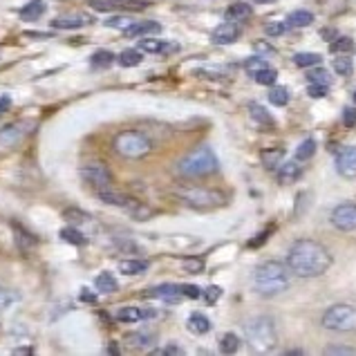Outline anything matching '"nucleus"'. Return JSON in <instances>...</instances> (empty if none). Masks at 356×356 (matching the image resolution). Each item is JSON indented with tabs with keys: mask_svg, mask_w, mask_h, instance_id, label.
<instances>
[{
	"mask_svg": "<svg viewBox=\"0 0 356 356\" xmlns=\"http://www.w3.org/2000/svg\"><path fill=\"white\" fill-rule=\"evenodd\" d=\"M287 267L300 278H318L332 267V256L323 244L314 240H298L287 253Z\"/></svg>",
	"mask_w": 356,
	"mask_h": 356,
	"instance_id": "1",
	"label": "nucleus"
},
{
	"mask_svg": "<svg viewBox=\"0 0 356 356\" xmlns=\"http://www.w3.org/2000/svg\"><path fill=\"white\" fill-rule=\"evenodd\" d=\"M289 267L282 264L278 260H269V262H262L260 267L253 273V289L256 293L264 298H271V296H278L284 289L289 287Z\"/></svg>",
	"mask_w": 356,
	"mask_h": 356,
	"instance_id": "2",
	"label": "nucleus"
},
{
	"mask_svg": "<svg viewBox=\"0 0 356 356\" xmlns=\"http://www.w3.org/2000/svg\"><path fill=\"white\" fill-rule=\"evenodd\" d=\"M218 157L211 146H197L177 161L179 175L184 177H204L218 170Z\"/></svg>",
	"mask_w": 356,
	"mask_h": 356,
	"instance_id": "3",
	"label": "nucleus"
},
{
	"mask_svg": "<svg viewBox=\"0 0 356 356\" xmlns=\"http://www.w3.org/2000/svg\"><path fill=\"white\" fill-rule=\"evenodd\" d=\"M244 339H247L249 348L253 352H269L276 348V343H278L276 325H273L269 316L251 318L244 325Z\"/></svg>",
	"mask_w": 356,
	"mask_h": 356,
	"instance_id": "4",
	"label": "nucleus"
},
{
	"mask_svg": "<svg viewBox=\"0 0 356 356\" xmlns=\"http://www.w3.org/2000/svg\"><path fill=\"white\" fill-rule=\"evenodd\" d=\"M113 148L126 159H141L152 150L150 139L139 130H124L113 141Z\"/></svg>",
	"mask_w": 356,
	"mask_h": 356,
	"instance_id": "5",
	"label": "nucleus"
},
{
	"mask_svg": "<svg viewBox=\"0 0 356 356\" xmlns=\"http://www.w3.org/2000/svg\"><path fill=\"white\" fill-rule=\"evenodd\" d=\"M323 327L332 332H356V307L334 305L323 314Z\"/></svg>",
	"mask_w": 356,
	"mask_h": 356,
	"instance_id": "6",
	"label": "nucleus"
},
{
	"mask_svg": "<svg viewBox=\"0 0 356 356\" xmlns=\"http://www.w3.org/2000/svg\"><path fill=\"white\" fill-rule=\"evenodd\" d=\"M177 197L184 202L186 207L191 209H216L222 204V195L218 191H211V188H200V186H184L177 191Z\"/></svg>",
	"mask_w": 356,
	"mask_h": 356,
	"instance_id": "7",
	"label": "nucleus"
},
{
	"mask_svg": "<svg viewBox=\"0 0 356 356\" xmlns=\"http://www.w3.org/2000/svg\"><path fill=\"white\" fill-rule=\"evenodd\" d=\"M81 177H83L90 186H95V191L113 186V172L108 170L106 164H101V161H88V164L81 168Z\"/></svg>",
	"mask_w": 356,
	"mask_h": 356,
	"instance_id": "8",
	"label": "nucleus"
},
{
	"mask_svg": "<svg viewBox=\"0 0 356 356\" xmlns=\"http://www.w3.org/2000/svg\"><path fill=\"white\" fill-rule=\"evenodd\" d=\"M332 225L339 231H356V204H341L334 209Z\"/></svg>",
	"mask_w": 356,
	"mask_h": 356,
	"instance_id": "9",
	"label": "nucleus"
},
{
	"mask_svg": "<svg viewBox=\"0 0 356 356\" xmlns=\"http://www.w3.org/2000/svg\"><path fill=\"white\" fill-rule=\"evenodd\" d=\"M88 5L97 9V12H117V9H126V12L135 9V12H139V9L146 7L139 0H88Z\"/></svg>",
	"mask_w": 356,
	"mask_h": 356,
	"instance_id": "10",
	"label": "nucleus"
},
{
	"mask_svg": "<svg viewBox=\"0 0 356 356\" xmlns=\"http://www.w3.org/2000/svg\"><path fill=\"white\" fill-rule=\"evenodd\" d=\"M337 170L343 177H356V146H345L337 155Z\"/></svg>",
	"mask_w": 356,
	"mask_h": 356,
	"instance_id": "11",
	"label": "nucleus"
},
{
	"mask_svg": "<svg viewBox=\"0 0 356 356\" xmlns=\"http://www.w3.org/2000/svg\"><path fill=\"white\" fill-rule=\"evenodd\" d=\"M240 27H238V23H222V25H218L216 29H213V34H211V38H213V43L216 45H231V43H236V40L240 38Z\"/></svg>",
	"mask_w": 356,
	"mask_h": 356,
	"instance_id": "12",
	"label": "nucleus"
},
{
	"mask_svg": "<svg viewBox=\"0 0 356 356\" xmlns=\"http://www.w3.org/2000/svg\"><path fill=\"white\" fill-rule=\"evenodd\" d=\"M92 23V18L88 14H81V12H72V14H63L52 20V27L54 29H79V27H86Z\"/></svg>",
	"mask_w": 356,
	"mask_h": 356,
	"instance_id": "13",
	"label": "nucleus"
},
{
	"mask_svg": "<svg viewBox=\"0 0 356 356\" xmlns=\"http://www.w3.org/2000/svg\"><path fill=\"white\" fill-rule=\"evenodd\" d=\"M146 298H159L164 302H179L181 300V291H179V284H172V282H166V284H159V287H152L150 291L144 293Z\"/></svg>",
	"mask_w": 356,
	"mask_h": 356,
	"instance_id": "14",
	"label": "nucleus"
},
{
	"mask_svg": "<svg viewBox=\"0 0 356 356\" xmlns=\"http://www.w3.org/2000/svg\"><path fill=\"white\" fill-rule=\"evenodd\" d=\"M97 197L104 202V204H110V207H119V209H130L132 207V197H128V195H124V193H117V191H113V186L110 188H97Z\"/></svg>",
	"mask_w": 356,
	"mask_h": 356,
	"instance_id": "15",
	"label": "nucleus"
},
{
	"mask_svg": "<svg viewBox=\"0 0 356 356\" xmlns=\"http://www.w3.org/2000/svg\"><path fill=\"white\" fill-rule=\"evenodd\" d=\"M179 45L175 43H164V40H157V38H141L139 40V52H146V54H172L177 52Z\"/></svg>",
	"mask_w": 356,
	"mask_h": 356,
	"instance_id": "16",
	"label": "nucleus"
},
{
	"mask_svg": "<svg viewBox=\"0 0 356 356\" xmlns=\"http://www.w3.org/2000/svg\"><path fill=\"white\" fill-rule=\"evenodd\" d=\"M276 175H278L280 184H293V181L300 179L302 166L298 164V161H282V164L276 168Z\"/></svg>",
	"mask_w": 356,
	"mask_h": 356,
	"instance_id": "17",
	"label": "nucleus"
},
{
	"mask_svg": "<svg viewBox=\"0 0 356 356\" xmlns=\"http://www.w3.org/2000/svg\"><path fill=\"white\" fill-rule=\"evenodd\" d=\"M27 135V130L23 124H9L5 126L3 130H0V144H5V146H14L18 144L20 139H23Z\"/></svg>",
	"mask_w": 356,
	"mask_h": 356,
	"instance_id": "18",
	"label": "nucleus"
},
{
	"mask_svg": "<svg viewBox=\"0 0 356 356\" xmlns=\"http://www.w3.org/2000/svg\"><path fill=\"white\" fill-rule=\"evenodd\" d=\"M251 14H253L251 5H249V3H242V0H238V3H233V5L227 7L225 18L229 20V23H240V20H247Z\"/></svg>",
	"mask_w": 356,
	"mask_h": 356,
	"instance_id": "19",
	"label": "nucleus"
},
{
	"mask_svg": "<svg viewBox=\"0 0 356 356\" xmlns=\"http://www.w3.org/2000/svg\"><path fill=\"white\" fill-rule=\"evenodd\" d=\"M161 32V25L155 23V20H148V23H135L132 27L126 29V36L128 38H139V36H150V34H159Z\"/></svg>",
	"mask_w": 356,
	"mask_h": 356,
	"instance_id": "20",
	"label": "nucleus"
},
{
	"mask_svg": "<svg viewBox=\"0 0 356 356\" xmlns=\"http://www.w3.org/2000/svg\"><path fill=\"white\" fill-rule=\"evenodd\" d=\"M249 115H251V119L256 121L258 126H262L264 130H271V128H276V119H273L267 110H264L262 106H258V104H251L249 106Z\"/></svg>",
	"mask_w": 356,
	"mask_h": 356,
	"instance_id": "21",
	"label": "nucleus"
},
{
	"mask_svg": "<svg viewBox=\"0 0 356 356\" xmlns=\"http://www.w3.org/2000/svg\"><path fill=\"white\" fill-rule=\"evenodd\" d=\"M260 161L267 170H276L284 161V150L282 148H267L260 152Z\"/></svg>",
	"mask_w": 356,
	"mask_h": 356,
	"instance_id": "22",
	"label": "nucleus"
},
{
	"mask_svg": "<svg viewBox=\"0 0 356 356\" xmlns=\"http://www.w3.org/2000/svg\"><path fill=\"white\" fill-rule=\"evenodd\" d=\"M128 343L135 345V348H152L157 343V332H148V330L132 332L128 334Z\"/></svg>",
	"mask_w": 356,
	"mask_h": 356,
	"instance_id": "23",
	"label": "nucleus"
},
{
	"mask_svg": "<svg viewBox=\"0 0 356 356\" xmlns=\"http://www.w3.org/2000/svg\"><path fill=\"white\" fill-rule=\"evenodd\" d=\"M47 12V5L43 0H32V3H27L23 9H20V18L27 20V23H32V20H38Z\"/></svg>",
	"mask_w": 356,
	"mask_h": 356,
	"instance_id": "24",
	"label": "nucleus"
},
{
	"mask_svg": "<svg viewBox=\"0 0 356 356\" xmlns=\"http://www.w3.org/2000/svg\"><path fill=\"white\" fill-rule=\"evenodd\" d=\"M119 271L126 273V276H141V273L148 271V262L146 260H137V258L121 260L119 262Z\"/></svg>",
	"mask_w": 356,
	"mask_h": 356,
	"instance_id": "25",
	"label": "nucleus"
},
{
	"mask_svg": "<svg viewBox=\"0 0 356 356\" xmlns=\"http://www.w3.org/2000/svg\"><path fill=\"white\" fill-rule=\"evenodd\" d=\"M95 287L101 293H115L119 289V282L110 271H101L99 276L95 278Z\"/></svg>",
	"mask_w": 356,
	"mask_h": 356,
	"instance_id": "26",
	"label": "nucleus"
},
{
	"mask_svg": "<svg viewBox=\"0 0 356 356\" xmlns=\"http://www.w3.org/2000/svg\"><path fill=\"white\" fill-rule=\"evenodd\" d=\"M186 325H188V332L197 334V337H202V334H209V332H211V321L204 316V314H200V312L191 314Z\"/></svg>",
	"mask_w": 356,
	"mask_h": 356,
	"instance_id": "27",
	"label": "nucleus"
},
{
	"mask_svg": "<svg viewBox=\"0 0 356 356\" xmlns=\"http://www.w3.org/2000/svg\"><path fill=\"white\" fill-rule=\"evenodd\" d=\"M314 23V14L307 9H296L287 16V25L289 27H309Z\"/></svg>",
	"mask_w": 356,
	"mask_h": 356,
	"instance_id": "28",
	"label": "nucleus"
},
{
	"mask_svg": "<svg viewBox=\"0 0 356 356\" xmlns=\"http://www.w3.org/2000/svg\"><path fill=\"white\" fill-rule=\"evenodd\" d=\"M141 318H148V312H141L139 307H121V309L117 312V321L128 323V325L139 323Z\"/></svg>",
	"mask_w": 356,
	"mask_h": 356,
	"instance_id": "29",
	"label": "nucleus"
},
{
	"mask_svg": "<svg viewBox=\"0 0 356 356\" xmlns=\"http://www.w3.org/2000/svg\"><path fill=\"white\" fill-rule=\"evenodd\" d=\"M141 60H144V56H141L139 49H124V52L117 56V63L121 67H137Z\"/></svg>",
	"mask_w": 356,
	"mask_h": 356,
	"instance_id": "30",
	"label": "nucleus"
},
{
	"mask_svg": "<svg viewBox=\"0 0 356 356\" xmlns=\"http://www.w3.org/2000/svg\"><path fill=\"white\" fill-rule=\"evenodd\" d=\"M14 231H16V242H18V247L23 249V251H27V249H32V247H36V238L29 233L27 229H23V227H18V225H14Z\"/></svg>",
	"mask_w": 356,
	"mask_h": 356,
	"instance_id": "31",
	"label": "nucleus"
},
{
	"mask_svg": "<svg viewBox=\"0 0 356 356\" xmlns=\"http://www.w3.org/2000/svg\"><path fill=\"white\" fill-rule=\"evenodd\" d=\"M115 60H117V56L113 52H108V49H97L92 58H90V63H92V67H108V65H113Z\"/></svg>",
	"mask_w": 356,
	"mask_h": 356,
	"instance_id": "32",
	"label": "nucleus"
},
{
	"mask_svg": "<svg viewBox=\"0 0 356 356\" xmlns=\"http://www.w3.org/2000/svg\"><path fill=\"white\" fill-rule=\"evenodd\" d=\"M334 72L341 74V76H352L354 74V63H352V58L350 56H337L334 58Z\"/></svg>",
	"mask_w": 356,
	"mask_h": 356,
	"instance_id": "33",
	"label": "nucleus"
},
{
	"mask_svg": "<svg viewBox=\"0 0 356 356\" xmlns=\"http://www.w3.org/2000/svg\"><path fill=\"white\" fill-rule=\"evenodd\" d=\"M289 99H291V95H289V90L287 88H282V86H276V88H271L269 90V101L273 106H287L289 104Z\"/></svg>",
	"mask_w": 356,
	"mask_h": 356,
	"instance_id": "34",
	"label": "nucleus"
},
{
	"mask_svg": "<svg viewBox=\"0 0 356 356\" xmlns=\"http://www.w3.org/2000/svg\"><path fill=\"white\" fill-rule=\"evenodd\" d=\"M60 238H63L65 242H70V244H76V247H83V244L88 242V238L81 233L79 229H74V227H65L63 231H60Z\"/></svg>",
	"mask_w": 356,
	"mask_h": 356,
	"instance_id": "35",
	"label": "nucleus"
},
{
	"mask_svg": "<svg viewBox=\"0 0 356 356\" xmlns=\"http://www.w3.org/2000/svg\"><path fill=\"white\" fill-rule=\"evenodd\" d=\"M240 350V339L236 334H225L220 341V352L222 354H236Z\"/></svg>",
	"mask_w": 356,
	"mask_h": 356,
	"instance_id": "36",
	"label": "nucleus"
},
{
	"mask_svg": "<svg viewBox=\"0 0 356 356\" xmlns=\"http://www.w3.org/2000/svg\"><path fill=\"white\" fill-rule=\"evenodd\" d=\"M253 79H256V83H260V86H273V83H276V79H278V72L267 65V67H262L260 72L253 74Z\"/></svg>",
	"mask_w": 356,
	"mask_h": 356,
	"instance_id": "37",
	"label": "nucleus"
},
{
	"mask_svg": "<svg viewBox=\"0 0 356 356\" xmlns=\"http://www.w3.org/2000/svg\"><path fill=\"white\" fill-rule=\"evenodd\" d=\"M314 152H316V141L314 139H305L302 144L296 148V159L298 161H307L314 157Z\"/></svg>",
	"mask_w": 356,
	"mask_h": 356,
	"instance_id": "38",
	"label": "nucleus"
},
{
	"mask_svg": "<svg viewBox=\"0 0 356 356\" xmlns=\"http://www.w3.org/2000/svg\"><path fill=\"white\" fill-rule=\"evenodd\" d=\"M321 56L318 54H314V52H300L293 56V63H296L298 67H314V65H318L321 63Z\"/></svg>",
	"mask_w": 356,
	"mask_h": 356,
	"instance_id": "39",
	"label": "nucleus"
},
{
	"mask_svg": "<svg viewBox=\"0 0 356 356\" xmlns=\"http://www.w3.org/2000/svg\"><path fill=\"white\" fill-rule=\"evenodd\" d=\"M352 47H354V40L348 36H339L337 40H332V45H330L332 54H348Z\"/></svg>",
	"mask_w": 356,
	"mask_h": 356,
	"instance_id": "40",
	"label": "nucleus"
},
{
	"mask_svg": "<svg viewBox=\"0 0 356 356\" xmlns=\"http://www.w3.org/2000/svg\"><path fill=\"white\" fill-rule=\"evenodd\" d=\"M137 20H132L130 16H113V18H108L106 20V27H113V29H121V32H126L128 27H132L135 25Z\"/></svg>",
	"mask_w": 356,
	"mask_h": 356,
	"instance_id": "41",
	"label": "nucleus"
},
{
	"mask_svg": "<svg viewBox=\"0 0 356 356\" xmlns=\"http://www.w3.org/2000/svg\"><path fill=\"white\" fill-rule=\"evenodd\" d=\"M307 81H309V83H318V86H330L332 83V76L327 74V70L316 67V70H309Z\"/></svg>",
	"mask_w": 356,
	"mask_h": 356,
	"instance_id": "42",
	"label": "nucleus"
},
{
	"mask_svg": "<svg viewBox=\"0 0 356 356\" xmlns=\"http://www.w3.org/2000/svg\"><path fill=\"white\" fill-rule=\"evenodd\" d=\"M181 267L188 273H202L204 271V260L202 258H184L181 260Z\"/></svg>",
	"mask_w": 356,
	"mask_h": 356,
	"instance_id": "43",
	"label": "nucleus"
},
{
	"mask_svg": "<svg viewBox=\"0 0 356 356\" xmlns=\"http://www.w3.org/2000/svg\"><path fill=\"white\" fill-rule=\"evenodd\" d=\"M262 67H267V60H264V56H251L247 63H244V70L253 76L256 72H260Z\"/></svg>",
	"mask_w": 356,
	"mask_h": 356,
	"instance_id": "44",
	"label": "nucleus"
},
{
	"mask_svg": "<svg viewBox=\"0 0 356 356\" xmlns=\"http://www.w3.org/2000/svg\"><path fill=\"white\" fill-rule=\"evenodd\" d=\"M202 296H204V300H207L209 305L218 302V300L222 298V287H218V284H211V287L202 289Z\"/></svg>",
	"mask_w": 356,
	"mask_h": 356,
	"instance_id": "45",
	"label": "nucleus"
},
{
	"mask_svg": "<svg viewBox=\"0 0 356 356\" xmlns=\"http://www.w3.org/2000/svg\"><path fill=\"white\" fill-rule=\"evenodd\" d=\"M179 291H181V298H191V300L202 296V289L195 287V284H179Z\"/></svg>",
	"mask_w": 356,
	"mask_h": 356,
	"instance_id": "46",
	"label": "nucleus"
},
{
	"mask_svg": "<svg viewBox=\"0 0 356 356\" xmlns=\"http://www.w3.org/2000/svg\"><path fill=\"white\" fill-rule=\"evenodd\" d=\"M307 92H309V97H314V99H323V97H327V92H330V86L309 83V86H307Z\"/></svg>",
	"mask_w": 356,
	"mask_h": 356,
	"instance_id": "47",
	"label": "nucleus"
},
{
	"mask_svg": "<svg viewBox=\"0 0 356 356\" xmlns=\"http://www.w3.org/2000/svg\"><path fill=\"white\" fill-rule=\"evenodd\" d=\"M14 300H16V293H12L9 289H3V287H0V312H5Z\"/></svg>",
	"mask_w": 356,
	"mask_h": 356,
	"instance_id": "48",
	"label": "nucleus"
},
{
	"mask_svg": "<svg viewBox=\"0 0 356 356\" xmlns=\"http://www.w3.org/2000/svg\"><path fill=\"white\" fill-rule=\"evenodd\" d=\"M253 49L258 52V56H269V54H276V47L269 45L267 40H258L256 45H253Z\"/></svg>",
	"mask_w": 356,
	"mask_h": 356,
	"instance_id": "49",
	"label": "nucleus"
},
{
	"mask_svg": "<svg viewBox=\"0 0 356 356\" xmlns=\"http://www.w3.org/2000/svg\"><path fill=\"white\" fill-rule=\"evenodd\" d=\"M287 23H269L267 27H264V32H267V36H280L287 32Z\"/></svg>",
	"mask_w": 356,
	"mask_h": 356,
	"instance_id": "50",
	"label": "nucleus"
},
{
	"mask_svg": "<svg viewBox=\"0 0 356 356\" xmlns=\"http://www.w3.org/2000/svg\"><path fill=\"white\" fill-rule=\"evenodd\" d=\"M343 124H345V128H354L356 126V108H345L343 110Z\"/></svg>",
	"mask_w": 356,
	"mask_h": 356,
	"instance_id": "51",
	"label": "nucleus"
},
{
	"mask_svg": "<svg viewBox=\"0 0 356 356\" xmlns=\"http://www.w3.org/2000/svg\"><path fill=\"white\" fill-rule=\"evenodd\" d=\"M63 218L65 220H76V222H88V213H81V211H76V209H67L65 213H63Z\"/></svg>",
	"mask_w": 356,
	"mask_h": 356,
	"instance_id": "52",
	"label": "nucleus"
},
{
	"mask_svg": "<svg viewBox=\"0 0 356 356\" xmlns=\"http://www.w3.org/2000/svg\"><path fill=\"white\" fill-rule=\"evenodd\" d=\"M155 354H159V356H168V354H184V350L177 348V345H168V348H164V350H155Z\"/></svg>",
	"mask_w": 356,
	"mask_h": 356,
	"instance_id": "53",
	"label": "nucleus"
},
{
	"mask_svg": "<svg viewBox=\"0 0 356 356\" xmlns=\"http://www.w3.org/2000/svg\"><path fill=\"white\" fill-rule=\"evenodd\" d=\"M325 354H356L354 348H327Z\"/></svg>",
	"mask_w": 356,
	"mask_h": 356,
	"instance_id": "54",
	"label": "nucleus"
},
{
	"mask_svg": "<svg viewBox=\"0 0 356 356\" xmlns=\"http://www.w3.org/2000/svg\"><path fill=\"white\" fill-rule=\"evenodd\" d=\"M269 233H271V229H269V231H264V233H260V238H258V240H251V242H249V247H260V244L269 238Z\"/></svg>",
	"mask_w": 356,
	"mask_h": 356,
	"instance_id": "55",
	"label": "nucleus"
},
{
	"mask_svg": "<svg viewBox=\"0 0 356 356\" xmlns=\"http://www.w3.org/2000/svg\"><path fill=\"white\" fill-rule=\"evenodd\" d=\"M9 106H12V99H9V97H0V115L7 113Z\"/></svg>",
	"mask_w": 356,
	"mask_h": 356,
	"instance_id": "56",
	"label": "nucleus"
},
{
	"mask_svg": "<svg viewBox=\"0 0 356 356\" xmlns=\"http://www.w3.org/2000/svg\"><path fill=\"white\" fill-rule=\"evenodd\" d=\"M81 298H83V300H88V302H95V300H97V296H92V293H88L86 289L81 291Z\"/></svg>",
	"mask_w": 356,
	"mask_h": 356,
	"instance_id": "57",
	"label": "nucleus"
},
{
	"mask_svg": "<svg viewBox=\"0 0 356 356\" xmlns=\"http://www.w3.org/2000/svg\"><path fill=\"white\" fill-rule=\"evenodd\" d=\"M14 354H32V350H29V348H23V350H14Z\"/></svg>",
	"mask_w": 356,
	"mask_h": 356,
	"instance_id": "58",
	"label": "nucleus"
},
{
	"mask_svg": "<svg viewBox=\"0 0 356 356\" xmlns=\"http://www.w3.org/2000/svg\"><path fill=\"white\" fill-rule=\"evenodd\" d=\"M253 3H258V5H269V3H276V0H253Z\"/></svg>",
	"mask_w": 356,
	"mask_h": 356,
	"instance_id": "59",
	"label": "nucleus"
},
{
	"mask_svg": "<svg viewBox=\"0 0 356 356\" xmlns=\"http://www.w3.org/2000/svg\"><path fill=\"white\" fill-rule=\"evenodd\" d=\"M139 3H144V5H148V3H150V0H139Z\"/></svg>",
	"mask_w": 356,
	"mask_h": 356,
	"instance_id": "60",
	"label": "nucleus"
},
{
	"mask_svg": "<svg viewBox=\"0 0 356 356\" xmlns=\"http://www.w3.org/2000/svg\"><path fill=\"white\" fill-rule=\"evenodd\" d=\"M354 104H356V90H354Z\"/></svg>",
	"mask_w": 356,
	"mask_h": 356,
	"instance_id": "61",
	"label": "nucleus"
}]
</instances>
